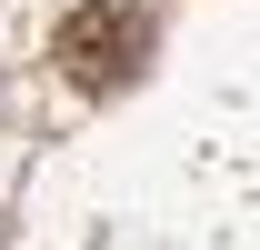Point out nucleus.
I'll use <instances>...</instances> for the list:
<instances>
[{
  "label": "nucleus",
  "mask_w": 260,
  "mask_h": 250,
  "mask_svg": "<svg viewBox=\"0 0 260 250\" xmlns=\"http://www.w3.org/2000/svg\"><path fill=\"white\" fill-rule=\"evenodd\" d=\"M140 50H150L140 0H90V10H70V20H60V70L80 80V90L130 80V70H140Z\"/></svg>",
  "instance_id": "1"
}]
</instances>
